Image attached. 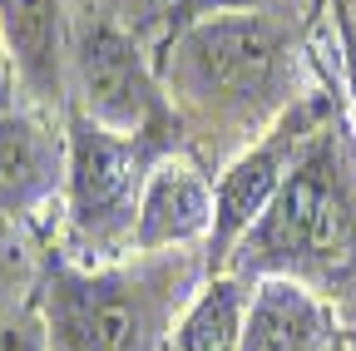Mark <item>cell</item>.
Masks as SVG:
<instances>
[{"label":"cell","instance_id":"obj_2","mask_svg":"<svg viewBox=\"0 0 356 351\" xmlns=\"http://www.w3.org/2000/svg\"><path fill=\"white\" fill-rule=\"evenodd\" d=\"M208 277L203 252H129L119 262H60L40 282L50 351H168L178 312Z\"/></svg>","mask_w":356,"mask_h":351},{"label":"cell","instance_id":"obj_9","mask_svg":"<svg viewBox=\"0 0 356 351\" xmlns=\"http://www.w3.org/2000/svg\"><path fill=\"white\" fill-rule=\"evenodd\" d=\"M0 30L15 55L25 99L44 114L70 109V25L65 0H0Z\"/></svg>","mask_w":356,"mask_h":351},{"label":"cell","instance_id":"obj_12","mask_svg":"<svg viewBox=\"0 0 356 351\" xmlns=\"http://www.w3.org/2000/svg\"><path fill=\"white\" fill-rule=\"evenodd\" d=\"M267 6H273V0H173V6H168V25H163V40H173L178 30H188L198 20H213V15H252V10L267 15Z\"/></svg>","mask_w":356,"mask_h":351},{"label":"cell","instance_id":"obj_16","mask_svg":"<svg viewBox=\"0 0 356 351\" xmlns=\"http://www.w3.org/2000/svg\"><path fill=\"white\" fill-rule=\"evenodd\" d=\"M332 351H351V346H346V341H341V336H337V341H332Z\"/></svg>","mask_w":356,"mask_h":351},{"label":"cell","instance_id":"obj_11","mask_svg":"<svg viewBox=\"0 0 356 351\" xmlns=\"http://www.w3.org/2000/svg\"><path fill=\"white\" fill-rule=\"evenodd\" d=\"M248 302H252V287L243 277H233V272L203 277V287L178 312L168 351H238L243 327H248Z\"/></svg>","mask_w":356,"mask_h":351},{"label":"cell","instance_id":"obj_8","mask_svg":"<svg viewBox=\"0 0 356 351\" xmlns=\"http://www.w3.org/2000/svg\"><path fill=\"white\" fill-rule=\"evenodd\" d=\"M65 168H70V139L55 114L35 104L0 109V223L30 218L65 193Z\"/></svg>","mask_w":356,"mask_h":351},{"label":"cell","instance_id":"obj_3","mask_svg":"<svg viewBox=\"0 0 356 351\" xmlns=\"http://www.w3.org/2000/svg\"><path fill=\"white\" fill-rule=\"evenodd\" d=\"M292 55L273 15H213L159 45V79L188 114L218 124H273L292 99L287 90Z\"/></svg>","mask_w":356,"mask_h":351},{"label":"cell","instance_id":"obj_10","mask_svg":"<svg viewBox=\"0 0 356 351\" xmlns=\"http://www.w3.org/2000/svg\"><path fill=\"white\" fill-rule=\"evenodd\" d=\"M337 327L332 307L292 282V277H257L248 302V327L238 351H332Z\"/></svg>","mask_w":356,"mask_h":351},{"label":"cell","instance_id":"obj_14","mask_svg":"<svg viewBox=\"0 0 356 351\" xmlns=\"http://www.w3.org/2000/svg\"><path fill=\"white\" fill-rule=\"evenodd\" d=\"M332 20H337V50H341V84H346V124L356 139V10L346 0H332Z\"/></svg>","mask_w":356,"mask_h":351},{"label":"cell","instance_id":"obj_6","mask_svg":"<svg viewBox=\"0 0 356 351\" xmlns=\"http://www.w3.org/2000/svg\"><path fill=\"white\" fill-rule=\"evenodd\" d=\"M337 109L327 104V99H292L273 124L262 129V134L218 173V213H213V238H208V247H203V257H208V277L213 272H222L233 262V252H238V243L252 233V223L273 208V198H277V188L287 183V173H292V163L302 158V149L317 139V129L332 119Z\"/></svg>","mask_w":356,"mask_h":351},{"label":"cell","instance_id":"obj_5","mask_svg":"<svg viewBox=\"0 0 356 351\" xmlns=\"http://www.w3.org/2000/svg\"><path fill=\"white\" fill-rule=\"evenodd\" d=\"M70 109L89 114L95 124L129 134V139L173 144V134H178V109L163 90L159 70L144 60V50L119 25H95L74 40Z\"/></svg>","mask_w":356,"mask_h":351},{"label":"cell","instance_id":"obj_15","mask_svg":"<svg viewBox=\"0 0 356 351\" xmlns=\"http://www.w3.org/2000/svg\"><path fill=\"white\" fill-rule=\"evenodd\" d=\"M20 104H30V99H25L15 55H10V45H6V30H0V109H20Z\"/></svg>","mask_w":356,"mask_h":351},{"label":"cell","instance_id":"obj_4","mask_svg":"<svg viewBox=\"0 0 356 351\" xmlns=\"http://www.w3.org/2000/svg\"><path fill=\"white\" fill-rule=\"evenodd\" d=\"M65 139H70V168H65L70 233L84 257L119 262L134 252V223H139V203L154 163L178 144L114 134L79 109H65Z\"/></svg>","mask_w":356,"mask_h":351},{"label":"cell","instance_id":"obj_13","mask_svg":"<svg viewBox=\"0 0 356 351\" xmlns=\"http://www.w3.org/2000/svg\"><path fill=\"white\" fill-rule=\"evenodd\" d=\"M0 351H50V336H44L40 307H10L0 312Z\"/></svg>","mask_w":356,"mask_h":351},{"label":"cell","instance_id":"obj_7","mask_svg":"<svg viewBox=\"0 0 356 351\" xmlns=\"http://www.w3.org/2000/svg\"><path fill=\"white\" fill-rule=\"evenodd\" d=\"M213 213L218 183L193 154L168 149L149 173L139 223H134V252H203L213 238Z\"/></svg>","mask_w":356,"mask_h":351},{"label":"cell","instance_id":"obj_1","mask_svg":"<svg viewBox=\"0 0 356 351\" xmlns=\"http://www.w3.org/2000/svg\"><path fill=\"white\" fill-rule=\"evenodd\" d=\"M222 272L243 282L292 277L322 302L356 292V139L346 119L332 114L317 129Z\"/></svg>","mask_w":356,"mask_h":351}]
</instances>
